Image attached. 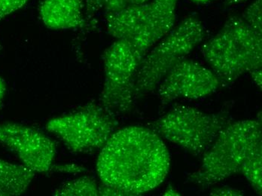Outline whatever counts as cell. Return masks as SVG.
Returning <instances> with one entry per match:
<instances>
[{
    "label": "cell",
    "instance_id": "obj_1",
    "mask_svg": "<svg viewBox=\"0 0 262 196\" xmlns=\"http://www.w3.org/2000/svg\"><path fill=\"white\" fill-rule=\"evenodd\" d=\"M168 149L150 127L129 126L116 130L100 149L97 172L103 184L127 196L157 188L170 170Z\"/></svg>",
    "mask_w": 262,
    "mask_h": 196
},
{
    "label": "cell",
    "instance_id": "obj_2",
    "mask_svg": "<svg viewBox=\"0 0 262 196\" xmlns=\"http://www.w3.org/2000/svg\"><path fill=\"white\" fill-rule=\"evenodd\" d=\"M201 52L222 84H231L246 73L261 70L262 34L242 17L231 16Z\"/></svg>",
    "mask_w": 262,
    "mask_h": 196
},
{
    "label": "cell",
    "instance_id": "obj_3",
    "mask_svg": "<svg viewBox=\"0 0 262 196\" xmlns=\"http://www.w3.org/2000/svg\"><path fill=\"white\" fill-rule=\"evenodd\" d=\"M261 119L232 122L224 127L203 156L200 168L188 182L208 188L241 171L243 162L262 149Z\"/></svg>",
    "mask_w": 262,
    "mask_h": 196
},
{
    "label": "cell",
    "instance_id": "obj_4",
    "mask_svg": "<svg viewBox=\"0 0 262 196\" xmlns=\"http://www.w3.org/2000/svg\"><path fill=\"white\" fill-rule=\"evenodd\" d=\"M205 36L204 23L194 14L174 27L142 59L136 75V99L156 90L167 73L187 58Z\"/></svg>",
    "mask_w": 262,
    "mask_h": 196
},
{
    "label": "cell",
    "instance_id": "obj_5",
    "mask_svg": "<svg viewBox=\"0 0 262 196\" xmlns=\"http://www.w3.org/2000/svg\"><path fill=\"white\" fill-rule=\"evenodd\" d=\"M178 0H152L105 15L108 34L124 40L145 56L175 27Z\"/></svg>",
    "mask_w": 262,
    "mask_h": 196
},
{
    "label": "cell",
    "instance_id": "obj_6",
    "mask_svg": "<svg viewBox=\"0 0 262 196\" xmlns=\"http://www.w3.org/2000/svg\"><path fill=\"white\" fill-rule=\"evenodd\" d=\"M229 113H205L192 106H179L150 124L161 138L194 156H203L224 127L232 122Z\"/></svg>",
    "mask_w": 262,
    "mask_h": 196
},
{
    "label": "cell",
    "instance_id": "obj_7",
    "mask_svg": "<svg viewBox=\"0 0 262 196\" xmlns=\"http://www.w3.org/2000/svg\"><path fill=\"white\" fill-rule=\"evenodd\" d=\"M117 122L101 105L89 103L76 111L53 118L46 130L76 154H88L103 147L115 133Z\"/></svg>",
    "mask_w": 262,
    "mask_h": 196
},
{
    "label": "cell",
    "instance_id": "obj_8",
    "mask_svg": "<svg viewBox=\"0 0 262 196\" xmlns=\"http://www.w3.org/2000/svg\"><path fill=\"white\" fill-rule=\"evenodd\" d=\"M143 57L128 42L119 39L103 52L105 77L100 104L112 114L128 113L134 107L136 75Z\"/></svg>",
    "mask_w": 262,
    "mask_h": 196
},
{
    "label": "cell",
    "instance_id": "obj_9",
    "mask_svg": "<svg viewBox=\"0 0 262 196\" xmlns=\"http://www.w3.org/2000/svg\"><path fill=\"white\" fill-rule=\"evenodd\" d=\"M222 84L210 68L185 58L167 73L156 89L161 104L167 105L178 99L207 98L216 92Z\"/></svg>",
    "mask_w": 262,
    "mask_h": 196
},
{
    "label": "cell",
    "instance_id": "obj_10",
    "mask_svg": "<svg viewBox=\"0 0 262 196\" xmlns=\"http://www.w3.org/2000/svg\"><path fill=\"white\" fill-rule=\"evenodd\" d=\"M0 145L14 153L22 165L35 173L52 168L57 154L55 143L42 132L22 124H0Z\"/></svg>",
    "mask_w": 262,
    "mask_h": 196
},
{
    "label": "cell",
    "instance_id": "obj_11",
    "mask_svg": "<svg viewBox=\"0 0 262 196\" xmlns=\"http://www.w3.org/2000/svg\"><path fill=\"white\" fill-rule=\"evenodd\" d=\"M84 0H44L39 8L41 21L52 30H69L84 25Z\"/></svg>",
    "mask_w": 262,
    "mask_h": 196
},
{
    "label": "cell",
    "instance_id": "obj_12",
    "mask_svg": "<svg viewBox=\"0 0 262 196\" xmlns=\"http://www.w3.org/2000/svg\"><path fill=\"white\" fill-rule=\"evenodd\" d=\"M35 175V172L22 164L0 159V196H17L25 193Z\"/></svg>",
    "mask_w": 262,
    "mask_h": 196
},
{
    "label": "cell",
    "instance_id": "obj_13",
    "mask_svg": "<svg viewBox=\"0 0 262 196\" xmlns=\"http://www.w3.org/2000/svg\"><path fill=\"white\" fill-rule=\"evenodd\" d=\"M53 194L60 196H97L99 195V185L91 177H81L65 183Z\"/></svg>",
    "mask_w": 262,
    "mask_h": 196
},
{
    "label": "cell",
    "instance_id": "obj_14",
    "mask_svg": "<svg viewBox=\"0 0 262 196\" xmlns=\"http://www.w3.org/2000/svg\"><path fill=\"white\" fill-rule=\"evenodd\" d=\"M241 173L257 193H262V149L253 153L243 162Z\"/></svg>",
    "mask_w": 262,
    "mask_h": 196
},
{
    "label": "cell",
    "instance_id": "obj_15",
    "mask_svg": "<svg viewBox=\"0 0 262 196\" xmlns=\"http://www.w3.org/2000/svg\"><path fill=\"white\" fill-rule=\"evenodd\" d=\"M241 17L255 31L262 34V0H255L251 3Z\"/></svg>",
    "mask_w": 262,
    "mask_h": 196
},
{
    "label": "cell",
    "instance_id": "obj_16",
    "mask_svg": "<svg viewBox=\"0 0 262 196\" xmlns=\"http://www.w3.org/2000/svg\"><path fill=\"white\" fill-rule=\"evenodd\" d=\"M29 0H0V21L23 8Z\"/></svg>",
    "mask_w": 262,
    "mask_h": 196
},
{
    "label": "cell",
    "instance_id": "obj_17",
    "mask_svg": "<svg viewBox=\"0 0 262 196\" xmlns=\"http://www.w3.org/2000/svg\"><path fill=\"white\" fill-rule=\"evenodd\" d=\"M103 0H84L85 12L88 17H92L102 9Z\"/></svg>",
    "mask_w": 262,
    "mask_h": 196
},
{
    "label": "cell",
    "instance_id": "obj_18",
    "mask_svg": "<svg viewBox=\"0 0 262 196\" xmlns=\"http://www.w3.org/2000/svg\"><path fill=\"white\" fill-rule=\"evenodd\" d=\"M211 195H244V192L231 187H221L210 192Z\"/></svg>",
    "mask_w": 262,
    "mask_h": 196
},
{
    "label": "cell",
    "instance_id": "obj_19",
    "mask_svg": "<svg viewBox=\"0 0 262 196\" xmlns=\"http://www.w3.org/2000/svg\"><path fill=\"white\" fill-rule=\"evenodd\" d=\"M99 195H118L127 196L124 192L113 187V186H108V185L102 183L99 186Z\"/></svg>",
    "mask_w": 262,
    "mask_h": 196
},
{
    "label": "cell",
    "instance_id": "obj_20",
    "mask_svg": "<svg viewBox=\"0 0 262 196\" xmlns=\"http://www.w3.org/2000/svg\"><path fill=\"white\" fill-rule=\"evenodd\" d=\"M251 78L252 79L254 83L257 87L259 88L260 90H261L262 87V70H257V71L253 72L250 73Z\"/></svg>",
    "mask_w": 262,
    "mask_h": 196
},
{
    "label": "cell",
    "instance_id": "obj_21",
    "mask_svg": "<svg viewBox=\"0 0 262 196\" xmlns=\"http://www.w3.org/2000/svg\"><path fill=\"white\" fill-rule=\"evenodd\" d=\"M126 9L131 6H140L148 3L149 0H121Z\"/></svg>",
    "mask_w": 262,
    "mask_h": 196
},
{
    "label": "cell",
    "instance_id": "obj_22",
    "mask_svg": "<svg viewBox=\"0 0 262 196\" xmlns=\"http://www.w3.org/2000/svg\"><path fill=\"white\" fill-rule=\"evenodd\" d=\"M164 195H180V194L179 193L178 191L175 189V188L172 187V186H168V187L166 189V190L164 191Z\"/></svg>",
    "mask_w": 262,
    "mask_h": 196
},
{
    "label": "cell",
    "instance_id": "obj_23",
    "mask_svg": "<svg viewBox=\"0 0 262 196\" xmlns=\"http://www.w3.org/2000/svg\"><path fill=\"white\" fill-rule=\"evenodd\" d=\"M6 87L4 81L0 77V103L3 101L4 98L5 94H6Z\"/></svg>",
    "mask_w": 262,
    "mask_h": 196
},
{
    "label": "cell",
    "instance_id": "obj_24",
    "mask_svg": "<svg viewBox=\"0 0 262 196\" xmlns=\"http://www.w3.org/2000/svg\"><path fill=\"white\" fill-rule=\"evenodd\" d=\"M247 0H225L224 4L226 6H237L241 3H245Z\"/></svg>",
    "mask_w": 262,
    "mask_h": 196
},
{
    "label": "cell",
    "instance_id": "obj_25",
    "mask_svg": "<svg viewBox=\"0 0 262 196\" xmlns=\"http://www.w3.org/2000/svg\"><path fill=\"white\" fill-rule=\"evenodd\" d=\"M194 3H199V4H204V3H210L212 0H191Z\"/></svg>",
    "mask_w": 262,
    "mask_h": 196
},
{
    "label": "cell",
    "instance_id": "obj_26",
    "mask_svg": "<svg viewBox=\"0 0 262 196\" xmlns=\"http://www.w3.org/2000/svg\"><path fill=\"white\" fill-rule=\"evenodd\" d=\"M0 49H1V46H0Z\"/></svg>",
    "mask_w": 262,
    "mask_h": 196
}]
</instances>
